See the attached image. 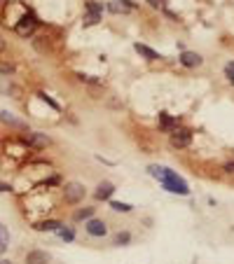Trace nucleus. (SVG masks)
I'll return each instance as SVG.
<instances>
[{
  "instance_id": "f257e3e1",
  "label": "nucleus",
  "mask_w": 234,
  "mask_h": 264,
  "mask_svg": "<svg viewBox=\"0 0 234 264\" xmlns=\"http://www.w3.org/2000/svg\"><path fill=\"white\" fill-rule=\"evenodd\" d=\"M35 26H38V21H35L33 14H21V19L14 24V31H17V35L28 37V35H33Z\"/></svg>"
},
{
  "instance_id": "f03ea898",
  "label": "nucleus",
  "mask_w": 234,
  "mask_h": 264,
  "mask_svg": "<svg viewBox=\"0 0 234 264\" xmlns=\"http://www.w3.org/2000/svg\"><path fill=\"white\" fill-rule=\"evenodd\" d=\"M162 187L166 190V192L180 194V196H187V194H190V190H187V182L183 180V178H178V173H176L174 178H169V180H162Z\"/></svg>"
},
{
  "instance_id": "7ed1b4c3",
  "label": "nucleus",
  "mask_w": 234,
  "mask_h": 264,
  "mask_svg": "<svg viewBox=\"0 0 234 264\" xmlns=\"http://www.w3.org/2000/svg\"><path fill=\"white\" fill-rule=\"evenodd\" d=\"M101 14H103V5H98V2H89L87 5V14H84V26H94L101 21Z\"/></svg>"
},
{
  "instance_id": "20e7f679",
  "label": "nucleus",
  "mask_w": 234,
  "mask_h": 264,
  "mask_svg": "<svg viewBox=\"0 0 234 264\" xmlns=\"http://www.w3.org/2000/svg\"><path fill=\"white\" fill-rule=\"evenodd\" d=\"M82 199H84V187L80 182H68L66 185V201L68 204H78Z\"/></svg>"
},
{
  "instance_id": "39448f33",
  "label": "nucleus",
  "mask_w": 234,
  "mask_h": 264,
  "mask_svg": "<svg viewBox=\"0 0 234 264\" xmlns=\"http://www.w3.org/2000/svg\"><path fill=\"white\" fill-rule=\"evenodd\" d=\"M192 143V133L187 131V129H174V133H171V145L174 147H187V145Z\"/></svg>"
},
{
  "instance_id": "423d86ee",
  "label": "nucleus",
  "mask_w": 234,
  "mask_h": 264,
  "mask_svg": "<svg viewBox=\"0 0 234 264\" xmlns=\"http://www.w3.org/2000/svg\"><path fill=\"white\" fill-rule=\"evenodd\" d=\"M180 63H183L185 68H197V66L204 63V59L199 56L197 52H183V54H180Z\"/></svg>"
},
{
  "instance_id": "0eeeda50",
  "label": "nucleus",
  "mask_w": 234,
  "mask_h": 264,
  "mask_svg": "<svg viewBox=\"0 0 234 264\" xmlns=\"http://www.w3.org/2000/svg\"><path fill=\"white\" fill-rule=\"evenodd\" d=\"M148 171H150V176H155L159 182L169 180V178H174L176 176V171H171V168H166V166H150Z\"/></svg>"
},
{
  "instance_id": "6e6552de",
  "label": "nucleus",
  "mask_w": 234,
  "mask_h": 264,
  "mask_svg": "<svg viewBox=\"0 0 234 264\" xmlns=\"http://www.w3.org/2000/svg\"><path fill=\"white\" fill-rule=\"evenodd\" d=\"M26 264H49V255L45 250H31L26 255Z\"/></svg>"
},
{
  "instance_id": "1a4fd4ad",
  "label": "nucleus",
  "mask_w": 234,
  "mask_h": 264,
  "mask_svg": "<svg viewBox=\"0 0 234 264\" xmlns=\"http://www.w3.org/2000/svg\"><path fill=\"white\" fill-rule=\"evenodd\" d=\"M87 231H89L92 236H105L108 227H105L103 220H89V222H87Z\"/></svg>"
},
{
  "instance_id": "9d476101",
  "label": "nucleus",
  "mask_w": 234,
  "mask_h": 264,
  "mask_svg": "<svg viewBox=\"0 0 234 264\" xmlns=\"http://www.w3.org/2000/svg\"><path fill=\"white\" fill-rule=\"evenodd\" d=\"M26 143L31 145V147H38V150H40V147H47V145H49V138L42 136V133H28V136H26Z\"/></svg>"
},
{
  "instance_id": "9b49d317",
  "label": "nucleus",
  "mask_w": 234,
  "mask_h": 264,
  "mask_svg": "<svg viewBox=\"0 0 234 264\" xmlns=\"http://www.w3.org/2000/svg\"><path fill=\"white\" fill-rule=\"evenodd\" d=\"M113 192H115V185H113V182H101V185L96 187L94 196L103 201V199H110V196H113Z\"/></svg>"
},
{
  "instance_id": "f8f14e48",
  "label": "nucleus",
  "mask_w": 234,
  "mask_h": 264,
  "mask_svg": "<svg viewBox=\"0 0 234 264\" xmlns=\"http://www.w3.org/2000/svg\"><path fill=\"white\" fill-rule=\"evenodd\" d=\"M134 49L138 52L140 56H145L148 61H157V59H162V56H159L157 52H152L150 47H145V45H140V42H136V45H134Z\"/></svg>"
},
{
  "instance_id": "ddd939ff",
  "label": "nucleus",
  "mask_w": 234,
  "mask_h": 264,
  "mask_svg": "<svg viewBox=\"0 0 234 264\" xmlns=\"http://www.w3.org/2000/svg\"><path fill=\"white\" fill-rule=\"evenodd\" d=\"M7 246H10V231H7V227L0 222V255L7 250Z\"/></svg>"
},
{
  "instance_id": "4468645a",
  "label": "nucleus",
  "mask_w": 234,
  "mask_h": 264,
  "mask_svg": "<svg viewBox=\"0 0 234 264\" xmlns=\"http://www.w3.org/2000/svg\"><path fill=\"white\" fill-rule=\"evenodd\" d=\"M108 10L113 14H127L129 12V7L122 2V0H113V2H108Z\"/></svg>"
},
{
  "instance_id": "2eb2a0df",
  "label": "nucleus",
  "mask_w": 234,
  "mask_h": 264,
  "mask_svg": "<svg viewBox=\"0 0 234 264\" xmlns=\"http://www.w3.org/2000/svg\"><path fill=\"white\" fill-rule=\"evenodd\" d=\"M58 227H61V222H57V220H47V222L35 225V229H38V231H57Z\"/></svg>"
},
{
  "instance_id": "dca6fc26",
  "label": "nucleus",
  "mask_w": 234,
  "mask_h": 264,
  "mask_svg": "<svg viewBox=\"0 0 234 264\" xmlns=\"http://www.w3.org/2000/svg\"><path fill=\"white\" fill-rule=\"evenodd\" d=\"M159 126H162V129H166V131H174L176 120H171L166 112H162V115H159Z\"/></svg>"
},
{
  "instance_id": "f3484780",
  "label": "nucleus",
  "mask_w": 234,
  "mask_h": 264,
  "mask_svg": "<svg viewBox=\"0 0 234 264\" xmlns=\"http://www.w3.org/2000/svg\"><path fill=\"white\" fill-rule=\"evenodd\" d=\"M0 122H5V124H12V126H19V129H23V122H19L17 117H12L10 112H0Z\"/></svg>"
},
{
  "instance_id": "a211bd4d",
  "label": "nucleus",
  "mask_w": 234,
  "mask_h": 264,
  "mask_svg": "<svg viewBox=\"0 0 234 264\" xmlns=\"http://www.w3.org/2000/svg\"><path fill=\"white\" fill-rule=\"evenodd\" d=\"M110 208H113L115 213H131V208H134V206L122 204V201H110Z\"/></svg>"
},
{
  "instance_id": "6ab92c4d",
  "label": "nucleus",
  "mask_w": 234,
  "mask_h": 264,
  "mask_svg": "<svg viewBox=\"0 0 234 264\" xmlns=\"http://www.w3.org/2000/svg\"><path fill=\"white\" fill-rule=\"evenodd\" d=\"M57 234H58V236H61L63 241H73V239H75L73 229H63V227H58V229H57Z\"/></svg>"
},
{
  "instance_id": "aec40b11",
  "label": "nucleus",
  "mask_w": 234,
  "mask_h": 264,
  "mask_svg": "<svg viewBox=\"0 0 234 264\" xmlns=\"http://www.w3.org/2000/svg\"><path fill=\"white\" fill-rule=\"evenodd\" d=\"M92 215H94V208H84V211L75 213V220H84V217H92Z\"/></svg>"
},
{
  "instance_id": "412c9836",
  "label": "nucleus",
  "mask_w": 234,
  "mask_h": 264,
  "mask_svg": "<svg viewBox=\"0 0 234 264\" xmlns=\"http://www.w3.org/2000/svg\"><path fill=\"white\" fill-rule=\"evenodd\" d=\"M129 241H131L129 234H117V236H115V246H124V243H129Z\"/></svg>"
},
{
  "instance_id": "4be33fe9",
  "label": "nucleus",
  "mask_w": 234,
  "mask_h": 264,
  "mask_svg": "<svg viewBox=\"0 0 234 264\" xmlns=\"http://www.w3.org/2000/svg\"><path fill=\"white\" fill-rule=\"evenodd\" d=\"M225 75H227V80H230V82L234 84V61H232V63H227V66H225Z\"/></svg>"
},
{
  "instance_id": "5701e85b",
  "label": "nucleus",
  "mask_w": 234,
  "mask_h": 264,
  "mask_svg": "<svg viewBox=\"0 0 234 264\" xmlns=\"http://www.w3.org/2000/svg\"><path fill=\"white\" fill-rule=\"evenodd\" d=\"M38 96L42 98V101H45L47 106H52V108H54V110H58V103H57V101H52V98L47 96V94H42V91H40V94H38Z\"/></svg>"
},
{
  "instance_id": "b1692460",
  "label": "nucleus",
  "mask_w": 234,
  "mask_h": 264,
  "mask_svg": "<svg viewBox=\"0 0 234 264\" xmlns=\"http://www.w3.org/2000/svg\"><path fill=\"white\" fill-rule=\"evenodd\" d=\"M0 72L10 75V72H14V66H12V63H0Z\"/></svg>"
},
{
  "instance_id": "393cba45",
  "label": "nucleus",
  "mask_w": 234,
  "mask_h": 264,
  "mask_svg": "<svg viewBox=\"0 0 234 264\" xmlns=\"http://www.w3.org/2000/svg\"><path fill=\"white\" fill-rule=\"evenodd\" d=\"M225 171H227V173H234V161H227V164H225Z\"/></svg>"
},
{
  "instance_id": "a878e982",
  "label": "nucleus",
  "mask_w": 234,
  "mask_h": 264,
  "mask_svg": "<svg viewBox=\"0 0 234 264\" xmlns=\"http://www.w3.org/2000/svg\"><path fill=\"white\" fill-rule=\"evenodd\" d=\"M148 2H150L152 7H162V2H164V0H148Z\"/></svg>"
},
{
  "instance_id": "bb28decb",
  "label": "nucleus",
  "mask_w": 234,
  "mask_h": 264,
  "mask_svg": "<svg viewBox=\"0 0 234 264\" xmlns=\"http://www.w3.org/2000/svg\"><path fill=\"white\" fill-rule=\"evenodd\" d=\"M5 47H7V42L2 40V35H0V52H5Z\"/></svg>"
},
{
  "instance_id": "cd10ccee",
  "label": "nucleus",
  "mask_w": 234,
  "mask_h": 264,
  "mask_svg": "<svg viewBox=\"0 0 234 264\" xmlns=\"http://www.w3.org/2000/svg\"><path fill=\"white\" fill-rule=\"evenodd\" d=\"M10 190V185H5V182H0V192H7Z\"/></svg>"
},
{
  "instance_id": "c85d7f7f",
  "label": "nucleus",
  "mask_w": 234,
  "mask_h": 264,
  "mask_svg": "<svg viewBox=\"0 0 234 264\" xmlns=\"http://www.w3.org/2000/svg\"><path fill=\"white\" fill-rule=\"evenodd\" d=\"M0 264H12V262H7V260H0Z\"/></svg>"
},
{
  "instance_id": "c756f323",
  "label": "nucleus",
  "mask_w": 234,
  "mask_h": 264,
  "mask_svg": "<svg viewBox=\"0 0 234 264\" xmlns=\"http://www.w3.org/2000/svg\"><path fill=\"white\" fill-rule=\"evenodd\" d=\"M0 5H2V0H0Z\"/></svg>"
}]
</instances>
